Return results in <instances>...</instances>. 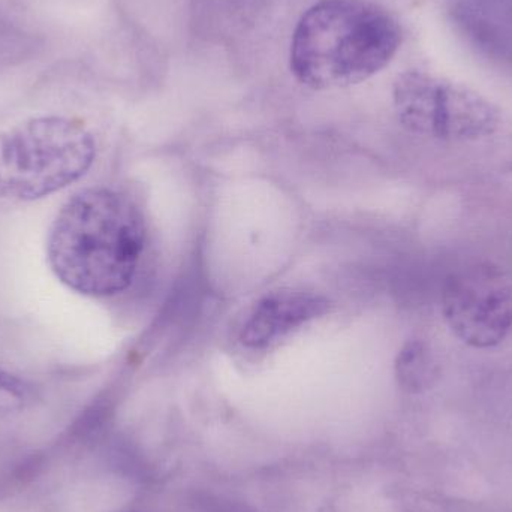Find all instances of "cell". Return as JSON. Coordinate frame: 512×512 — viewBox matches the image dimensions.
<instances>
[{
    "label": "cell",
    "instance_id": "cell-1",
    "mask_svg": "<svg viewBox=\"0 0 512 512\" xmlns=\"http://www.w3.org/2000/svg\"><path fill=\"white\" fill-rule=\"evenodd\" d=\"M146 248V222L113 189L87 188L57 213L47 240L54 276L87 297H111L134 282Z\"/></svg>",
    "mask_w": 512,
    "mask_h": 512
},
{
    "label": "cell",
    "instance_id": "cell-8",
    "mask_svg": "<svg viewBox=\"0 0 512 512\" xmlns=\"http://www.w3.org/2000/svg\"><path fill=\"white\" fill-rule=\"evenodd\" d=\"M396 375L405 390L420 391L429 387L436 376L435 361L429 346L421 340H411L397 355Z\"/></svg>",
    "mask_w": 512,
    "mask_h": 512
},
{
    "label": "cell",
    "instance_id": "cell-9",
    "mask_svg": "<svg viewBox=\"0 0 512 512\" xmlns=\"http://www.w3.org/2000/svg\"><path fill=\"white\" fill-rule=\"evenodd\" d=\"M30 400V388L12 373L0 367V414L17 411Z\"/></svg>",
    "mask_w": 512,
    "mask_h": 512
},
{
    "label": "cell",
    "instance_id": "cell-4",
    "mask_svg": "<svg viewBox=\"0 0 512 512\" xmlns=\"http://www.w3.org/2000/svg\"><path fill=\"white\" fill-rule=\"evenodd\" d=\"M393 102L403 128L438 140L489 137L501 122L498 108L480 93L427 72L399 75L394 81Z\"/></svg>",
    "mask_w": 512,
    "mask_h": 512
},
{
    "label": "cell",
    "instance_id": "cell-5",
    "mask_svg": "<svg viewBox=\"0 0 512 512\" xmlns=\"http://www.w3.org/2000/svg\"><path fill=\"white\" fill-rule=\"evenodd\" d=\"M442 312L462 342L492 348L512 331L511 283L490 265L463 268L445 283Z\"/></svg>",
    "mask_w": 512,
    "mask_h": 512
},
{
    "label": "cell",
    "instance_id": "cell-6",
    "mask_svg": "<svg viewBox=\"0 0 512 512\" xmlns=\"http://www.w3.org/2000/svg\"><path fill=\"white\" fill-rule=\"evenodd\" d=\"M330 312V301L310 292H277L259 301L242 331L246 348L264 349L295 328Z\"/></svg>",
    "mask_w": 512,
    "mask_h": 512
},
{
    "label": "cell",
    "instance_id": "cell-2",
    "mask_svg": "<svg viewBox=\"0 0 512 512\" xmlns=\"http://www.w3.org/2000/svg\"><path fill=\"white\" fill-rule=\"evenodd\" d=\"M400 44L399 23L378 3L321 0L295 26L289 66L309 89H345L390 65Z\"/></svg>",
    "mask_w": 512,
    "mask_h": 512
},
{
    "label": "cell",
    "instance_id": "cell-3",
    "mask_svg": "<svg viewBox=\"0 0 512 512\" xmlns=\"http://www.w3.org/2000/svg\"><path fill=\"white\" fill-rule=\"evenodd\" d=\"M95 158L92 132L69 117H30L3 129L0 201L50 197L86 176Z\"/></svg>",
    "mask_w": 512,
    "mask_h": 512
},
{
    "label": "cell",
    "instance_id": "cell-7",
    "mask_svg": "<svg viewBox=\"0 0 512 512\" xmlns=\"http://www.w3.org/2000/svg\"><path fill=\"white\" fill-rule=\"evenodd\" d=\"M451 15L477 50L512 68V0H450Z\"/></svg>",
    "mask_w": 512,
    "mask_h": 512
}]
</instances>
